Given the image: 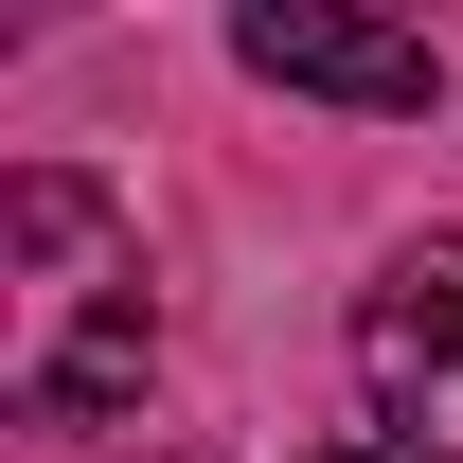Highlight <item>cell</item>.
<instances>
[{"label":"cell","instance_id":"obj_1","mask_svg":"<svg viewBox=\"0 0 463 463\" xmlns=\"http://www.w3.org/2000/svg\"><path fill=\"white\" fill-rule=\"evenodd\" d=\"M232 54L268 71V90H303V108H356V125H428L446 108V54L392 36V18H356V0H250Z\"/></svg>","mask_w":463,"mask_h":463},{"label":"cell","instance_id":"obj_2","mask_svg":"<svg viewBox=\"0 0 463 463\" xmlns=\"http://www.w3.org/2000/svg\"><path fill=\"white\" fill-rule=\"evenodd\" d=\"M356 374H374V410H392V446L463 463V250H410L392 286L356 303Z\"/></svg>","mask_w":463,"mask_h":463},{"label":"cell","instance_id":"obj_3","mask_svg":"<svg viewBox=\"0 0 463 463\" xmlns=\"http://www.w3.org/2000/svg\"><path fill=\"white\" fill-rule=\"evenodd\" d=\"M143 374H161V321H143V303H90V321H71V339L18 374V410H36V428H108Z\"/></svg>","mask_w":463,"mask_h":463},{"label":"cell","instance_id":"obj_4","mask_svg":"<svg viewBox=\"0 0 463 463\" xmlns=\"http://www.w3.org/2000/svg\"><path fill=\"white\" fill-rule=\"evenodd\" d=\"M90 232H108V196H90V178H18V196H0V250H18V268H71Z\"/></svg>","mask_w":463,"mask_h":463},{"label":"cell","instance_id":"obj_5","mask_svg":"<svg viewBox=\"0 0 463 463\" xmlns=\"http://www.w3.org/2000/svg\"><path fill=\"white\" fill-rule=\"evenodd\" d=\"M339 463H410V446H339Z\"/></svg>","mask_w":463,"mask_h":463}]
</instances>
